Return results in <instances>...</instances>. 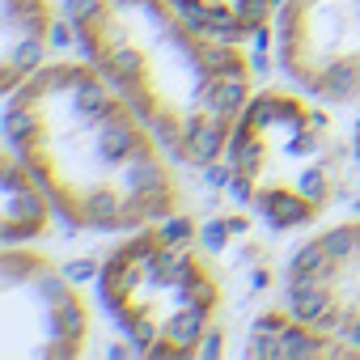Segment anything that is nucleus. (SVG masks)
<instances>
[{
  "mask_svg": "<svg viewBox=\"0 0 360 360\" xmlns=\"http://www.w3.org/2000/svg\"><path fill=\"white\" fill-rule=\"evenodd\" d=\"M5 131L72 229L131 233L183 204L169 148L94 64L51 60L26 77L9 94Z\"/></svg>",
  "mask_w": 360,
  "mask_h": 360,
  "instance_id": "obj_1",
  "label": "nucleus"
},
{
  "mask_svg": "<svg viewBox=\"0 0 360 360\" xmlns=\"http://www.w3.org/2000/svg\"><path fill=\"white\" fill-rule=\"evenodd\" d=\"M68 22L85 60L144 115L169 157H225L255 94L238 39L200 26L178 0H68Z\"/></svg>",
  "mask_w": 360,
  "mask_h": 360,
  "instance_id": "obj_2",
  "label": "nucleus"
},
{
  "mask_svg": "<svg viewBox=\"0 0 360 360\" xmlns=\"http://www.w3.org/2000/svg\"><path fill=\"white\" fill-rule=\"evenodd\" d=\"M98 297L136 352L157 360H191L238 314L233 288L204 238V221L165 217L131 229L102 271Z\"/></svg>",
  "mask_w": 360,
  "mask_h": 360,
  "instance_id": "obj_3",
  "label": "nucleus"
},
{
  "mask_svg": "<svg viewBox=\"0 0 360 360\" xmlns=\"http://www.w3.org/2000/svg\"><path fill=\"white\" fill-rule=\"evenodd\" d=\"M309 94H250L229 136V187L276 233L326 217L347 165V144Z\"/></svg>",
  "mask_w": 360,
  "mask_h": 360,
  "instance_id": "obj_4",
  "label": "nucleus"
},
{
  "mask_svg": "<svg viewBox=\"0 0 360 360\" xmlns=\"http://www.w3.org/2000/svg\"><path fill=\"white\" fill-rule=\"evenodd\" d=\"M89 343V305L77 284L39 250L0 255V356L68 360Z\"/></svg>",
  "mask_w": 360,
  "mask_h": 360,
  "instance_id": "obj_5",
  "label": "nucleus"
},
{
  "mask_svg": "<svg viewBox=\"0 0 360 360\" xmlns=\"http://www.w3.org/2000/svg\"><path fill=\"white\" fill-rule=\"evenodd\" d=\"M276 56L318 102H360V0H280Z\"/></svg>",
  "mask_w": 360,
  "mask_h": 360,
  "instance_id": "obj_6",
  "label": "nucleus"
},
{
  "mask_svg": "<svg viewBox=\"0 0 360 360\" xmlns=\"http://www.w3.org/2000/svg\"><path fill=\"white\" fill-rule=\"evenodd\" d=\"M284 292L297 314L360 343V221L305 238L284 267Z\"/></svg>",
  "mask_w": 360,
  "mask_h": 360,
  "instance_id": "obj_7",
  "label": "nucleus"
},
{
  "mask_svg": "<svg viewBox=\"0 0 360 360\" xmlns=\"http://www.w3.org/2000/svg\"><path fill=\"white\" fill-rule=\"evenodd\" d=\"M204 238L233 288V301H238V314L255 318L259 309H267V292L276 284V255L267 246V238L238 212H221V217H208L204 221Z\"/></svg>",
  "mask_w": 360,
  "mask_h": 360,
  "instance_id": "obj_8",
  "label": "nucleus"
},
{
  "mask_svg": "<svg viewBox=\"0 0 360 360\" xmlns=\"http://www.w3.org/2000/svg\"><path fill=\"white\" fill-rule=\"evenodd\" d=\"M242 352L246 356H360V343L297 314L292 305L288 309H259L242 335Z\"/></svg>",
  "mask_w": 360,
  "mask_h": 360,
  "instance_id": "obj_9",
  "label": "nucleus"
},
{
  "mask_svg": "<svg viewBox=\"0 0 360 360\" xmlns=\"http://www.w3.org/2000/svg\"><path fill=\"white\" fill-rule=\"evenodd\" d=\"M51 5L47 0H0V85L5 98L47 64Z\"/></svg>",
  "mask_w": 360,
  "mask_h": 360,
  "instance_id": "obj_10",
  "label": "nucleus"
},
{
  "mask_svg": "<svg viewBox=\"0 0 360 360\" xmlns=\"http://www.w3.org/2000/svg\"><path fill=\"white\" fill-rule=\"evenodd\" d=\"M0 187H5V195H0V238H5V246H22V242H34L47 233L51 225V195L43 191V183L30 174V165L9 148L5 161H0Z\"/></svg>",
  "mask_w": 360,
  "mask_h": 360,
  "instance_id": "obj_11",
  "label": "nucleus"
},
{
  "mask_svg": "<svg viewBox=\"0 0 360 360\" xmlns=\"http://www.w3.org/2000/svg\"><path fill=\"white\" fill-rule=\"evenodd\" d=\"M178 5L225 39H250L271 22V13H280V0H178Z\"/></svg>",
  "mask_w": 360,
  "mask_h": 360,
  "instance_id": "obj_12",
  "label": "nucleus"
},
{
  "mask_svg": "<svg viewBox=\"0 0 360 360\" xmlns=\"http://www.w3.org/2000/svg\"><path fill=\"white\" fill-rule=\"evenodd\" d=\"M352 148H356V165H360V119H356V140H352Z\"/></svg>",
  "mask_w": 360,
  "mask_h": 360,
  "instance_id": "obj_13",
  "label": "nucleus"
}]
</instances>
